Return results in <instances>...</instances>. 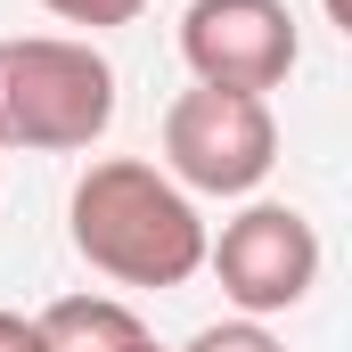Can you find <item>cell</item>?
Wrapping results in <instances>:
<instances>
[{"mask_svg": "<svg viewBox=\"0 0 352 352\" xmlns=\"http://www.w3.org/2000/svg\"><path fill=\"white\" fill-rule=\"evenodd\" d=\"M0 352H41V328L25 311H0Z\"/></svg>", "mask_w": 352, "mask_h": 352, "instance_id": "obj_9", "label": "cell"}, {"mask_svg": "<svg viewBox=\"0 0 352 352\" xmlns=\"http://www.w3.org/2000/svg\"><path fill=\"white\" fill-rule=\"evenodd\" d=\"M270 164H278L270 98L197 82L164 107V180H180L188 197H254Z\"/></svg>", "mask_w": 352, "mask_h": 352, "instance_id": "obj_3", "label": "cell"}, {"mask_svg": "<svg viewBox=\"0 0 352 352\" xmlns=\"http://www.w3.org/2000/svg\"><path fill=\"white\" fill-rule=\"evenodd\" d=\"M33 328H41V352H131L148 336L140 311L115 303V295H58Z\"/></svg>", "mask_w": 352, "mask_h": 352, "instance_id": "obj_6", "label": "cell"}, {"mask_svg": "<svg viewBox=\"0 0 352 352\" xmlns=\"http://www.w3.org/2000/svg\"><path fill=\"white\" fill-rule=\"evenodd\" d=\"M180 352H287L278 336H270L263 320H213L205 336H188Z\"/></svg>", "mask_w": 352, "mask_h": 352, "instance_id": "obj_7", "label": "cell"}, {"mask_svg": "<svg viewBox=\"0 0 352 352\" xmlns=\"http://www.w3.org/2000/svg\"><path fill=\"white\" fill-rule=\"evenodd\" d=\"M180 58L205 90H246L263 98L295 74L303 33L287 16V0H188L180 8Z\"/></svg>", "mask_w": 352, "mask_h": 352, "instance_id": "obj_5", "label": "cell"}, {"mask_svg": "<svg viewBox=\"0 0 352 352\" xmlns=\"http://www.w3.org/2000/svg\"><path fill=\"white\" fill-rule=\"evenodd\" d=\"M115 123V66L74 33L0 41V148L74 156Z\"/></svg>", "mask_w": 352, "mask_h": 352, "instance_id": "obj_2", "label": "cell"}, {"mask_svg": "<svg viewBox=\"0 0 352 352\" xmlns=\"http://www.w3.org/2000/svg\"><path fill=\"white\" fill-rule=\"evenodd\" d=\"M205 270L221 278V295L238 303V320H278L320 287V230L295 205H246L238 221H221V238H205Z\"/></svg>", "mask_w": 352, "mask_h": 352, "instance_id": "obj_4", "label": "cell"}, {"mask_svg": "<svg viewBox=\"0 0 352 352\" xmlns=\"http://www.w3.org/2000/svg\"><path fill=\"white\" fill-rule=\"evenodd\" d=\"M131 352H180V344H156V336H140V344H131Z\"/></svg>", "mask_w": 352, "mask_h": 352, "instance_id": "obj_10", "label": "cell"}, {"mask_svg": "<svg viewBox=\"0 0 352 352\" xmlns=\"http://www.w3.org/2000/svg\"><path fill=\"white\" fill-rule=\"evenodd\" d=\"M58 25H82V33H115V25H131L148 0H41Z\"/></svg>", "mask_w": 352, "mask_h": 352, "instance_id": "obj_8", "label": "cell"}, {"mask_svg": "<svg viewBox=\"0 0 352 352\" xmlns=\"http://www.w3.org/2000/svg\"><path fill=\"white\" fill-rule=\"evenodd\" d=\"M74 254L115 287H188L205 270V213L148 156H98L66 197Z\"/></svg>", "mask_w": 352, "mask_h": 352, "instance_id": "obj_1", "label": "cell"}]
</instances>
